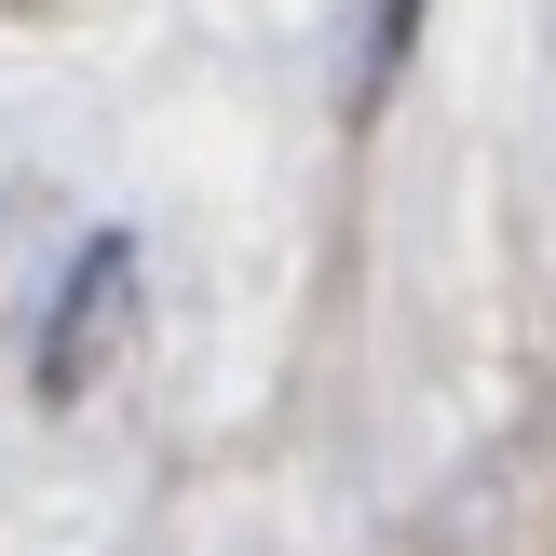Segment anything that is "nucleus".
I'll list each match as a JSON object with an SVG mask.
<instances>
[{
    "instance_id": "f03ea898",
    "label": "nucleus",
    "mask_w": 556,
    "mask_h": 556,
    "mask_svg": "<svg viewBox=\"0 0 556 556\" xmlns=\"http://www.w3.org/2000/svg\"><path fill=\"white\" fill-rule=\"evenodd\" d=\"M407 41H421V0H380V41H367V68L394 81V68H407Z\"/></svg>"
},
{
    "instance_id": "f257e3e1",
    "label": "nucleus",
    "mask_w": 556,
    "mask_h": 556,
    "mask_svg": "<svg viewBox=\"0 0 556 556\" xmlns=\"http://www.w3.org/2000/svg\"><path fill=\"white\" fill-rule=\"evenodd\" d=\"M123 286H136V244H123V231L81 244L68 313H54V353H41V394H81V380H96V340H123Z\"/></svg>"
}]
</instances>
